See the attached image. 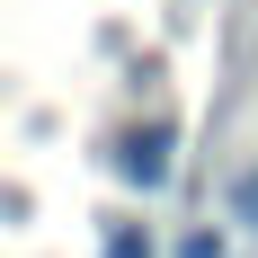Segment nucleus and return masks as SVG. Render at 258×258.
<instances>
[{"label": "nucleus", "instance_id": "1", "mask_svg": "<svg viewBox=\"0 0 258 258\" xmlns=\"http://www.w3.org/2000/svg\"><path fill=\"white\" fill-rule=\"evenodd\" d=\"M116 178L143 187V196H152V187H169V125H134L125 143H116Z\"/></svg>", "mask_w": 258, "mask_h": 258}, {"label": "nucleus", "instance_id": "4", "mask_svg": "<svg viewBox=\"0 0 258 258\" xmlns=\"http://www.w3.org/2000/svg\"><path fill=\"white\" fill-rule=\"evenodd\" d=\"M178 258H223V240H214V232H196V240H187Z\"/></svg>", "mask_w": 258, "mask_h": 258}, {"label": "nucleus", "instance_id": "3", "mask_svg": "<svg viewBox=\"0 0 258 258\" xmlns=\"http://www.w3.org/2000/svg\"><path fill=\"white\" fill-rule=\"evenodd\" d=\"M232 214H240V223L258 232V178H240V187H232Z\"/></svg>", "mask_w": 258, "mask_h": 258}, {"label": "nucleus", "instance_id": "2", "mask_svg": "<svg viewBox=\"0 0 258 258\" xmlns=\"http://www.w3.org/2000/svg\"><path fill=\"white\" fill-rule=\"evenodd\" d=\"M98 258H152V232H143V223H116V232H107V249Z\"/></svg>", "mask_w": 258, "mask_h": 258}]
</instances>
